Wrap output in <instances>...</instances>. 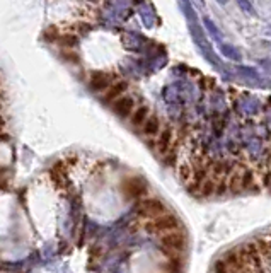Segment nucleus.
I'll use <instances>...</instances> for the list:
<instances>
[{"mask_svg":"<svg viewBox=\"0 0 271 273\" xmlns=\"http://www.w3.org/2000/svg\"><path fill=\"white\" fill-rule=\"evenodd\" d=\"M126 91H128V82L126 81H116L115 84H113L111 87L104 92L102 101H104L106 104H113L116 99H119L121 96H125Z\"/></svg>","mask_w":271,"mask_h":273,"instance_id":"obj_3","label":"nucleus"},{"mask_svg":"<svg viewBox=\"0 0 271 273\" xmlns=\"http://www.w3.org/2000/svg\"><path fill=\"white\" fill-rule=\"evenodd\" d=\"M203 24H205V28H206V31L210 33V34L213 36V38H217V39H220V33H219V28L215 26V22L212 21L210 17H203Z\"/></svg>","mask_w":271,"mask_h":273,"instance_id":"obj_6","label":"nucleus"},{"mask_svg":"<svg viewBox=\"0 0 271 273\" xmlns=\"http://www.w3.org/2000/svg\"><path fill=\"white\" fill-rule=\"evenodd\" d=\"M237 5H239V7L242 9L244 12H246V14H249V16L256 14V11H254L253 4H251V0H237Z\"/></svg>","mask_w":271,"mask_h":273,"instance_id":"obj_7","label":"nucleus"},{"mask_svg":"<svg viewBox=\"0 0 271 273\" xmlns=\"http://www.w3.org/2000/svg\"><path fill=\"white\" fill-rule=\"evenodd\" d=\"M113 111L119 116V118L130 119V116L133 115V111L136 109V101L133 96H121L119 99H116L111 104Z\"/></svg>","mask_w":271,"mask_h":273,"instance_id":"obj_2","label":"nucleus"},{"mask_svg":"<svg viewBox=\"0 0 271 273\" xmlns=\"http://www.w3.org/2000/svg\"><path fill=\"white\" fill-rule=\"evenodd\" d=\"M152 115L150 113V108L147 104H138L136 106V109L133 111V115L130 116V123H132L133 128L140 130L143 126V123L149 119V116Z\"/></svg>","mask_w":271,"mask_h":273,"instance_id":"obj_4","label":"nucleus"},{"mask_svg":"<svg viewBox=\"0 0 271 273\" xmlns=\"http://www.w3.org/2000/svg\"><path fill=\"white\" fill-rule=\"evenodd\" d=\"M220 53H222L225 58L234 60V62H240V60H242V55H240L239 48H236L234 45H227V43L220 45Z\"/></svg>","mask_w":271,"mask_h":273,"instance_id":"obj_5","label":"nucleus"},{"mask_svg":"<svg viewBox=\"0 0 271 273\" xmlns=\"http://www.w3.org/2000/svg\"><path fill=\"white\" fill-rule=\"evenodd\" d=\"M115 82H116V75L111 74V72H106V70L90 72V75H89V87L96 92L108 91Z\"/></svg>","mask_w":271,"mask_h":273,"instance_id":"obj_1","label":"nucleus"},{"mask_svg":"<svg viewBox=\"0 0 271 273\" xmlns=\"http://www.w3.org/2000/svg\"><path fill=\"white\" fill-rule=\"evenodd\" d=\"M217 2H219V4H227V0H217Z\"/></svg>","mask_w":271,"mask_h":273,"instance_id":"obj_9","label":"nucleus"},{"mask_svg":"<svg viewBox=\"0 0 271 273\" xmlns=\"http://www.w3.org/2000/svg\"><path fill=\"white\" fill-rule=\"evenodd\" d=\"M239 70L242 75H246V77H251V79H259V75H257V72L254 70L253 67H239Z\"/></svg>","mask_w":271,"mask_h":273,"instance_id":"obj_8","label":"nucleus"}]
</instances>
